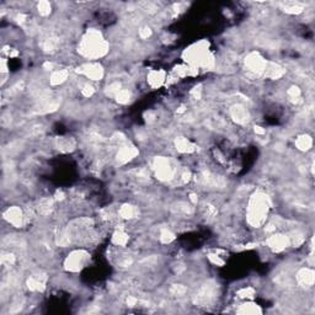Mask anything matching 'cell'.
Wrapping results in <instances>:
<instances>
[{"instance_id": "obj_13", "label": "cell", "mask_w": 315, "mask_h": 315, "mask_svg": "<svg viewBox=\"0 0 315 315\" xmlns=\"http://www.w3.org/2000/svg\"><path fill=\"white\" fill-rule=\"evenodd\" d=\"M166 81V74L164 70H150L147 74V83L152 89H159Z\"/></svg>"}, {"instance_id": "obj_10", "label": "cell", "mask_w": 315, "mask_h": 315, "mask_svg": "<svg viewBox=\"0 0 315 315\" xmlns=\"http://www.w3.org/2000/svg\"><path fill=\"white\" fill-rule=\"evenodd\" d=\"M296 281L300 288H311L314 284V271L310 267H303L297 271Z\"/></svg>"}, {"instance_id": "obj_2", "label": "cell", "mask_w": 315, "mask_h": 315, "mask_svg": "<svg viewBox=\"0 0 315 315\" xmlns=\"http://www.w3.org/2000/svg\"><path fill=\"white\" fill-rule=\"evenodd\" d=\"M270 208V197L264 191L257 190L250 193L246 203V223L254 229L263 228L269 219Z\"/></svg>"}, {"instance_id": "obj_21", "label": "cell", "mask_w": 315, "mask_h": 315, "mask_svg": "<svg viewBox=\"0 0 315 315\" xmlns=\"http://www.w3.org/2000/svg\"><path fill=\"white\" fill-rule=\"evenodd\" d=\"M153 35V28L148 25H140L138 27V37L142 41H147L148 38L152 37Z\"/></svg>"}, {"instance_id": "obj_14", "label": "cell", "mask_w": 315, "mask_h": 315, "mask_svg": "<svg viewBox=\"0 0 315 315\" xmlns=\"http://www.w3.org/2000/svg\"><path fill=\"white\" fill-rule=\"evenodd\" d=\"M53 146L62 153H72L76 149V140L73 137H57Z\"/></svg>"}, {"instance_id": "obj_8", "label": "cell", "mask_w": 315, "mask_h": 315, "mask_svg": "<svg viewBox=\"0 0 315 315\" xmlns=\"http://www.w3.org/2000/svg\"><path fill=\"white\" fill-rule=\"evenodd\" d=\"M265 245L269 248L271 251L273 252H282L285 249L291 246L290 238L288 234H283V233H273V234L267 235L265 239Z\"/></svg>"}, {"instance_id": "obj_16", "label": "cell", "mask_w": 315, "mask_h": 315, "mask_svg": "<svg viewBox=\"0 0 315 315\" xmlns=\"http://www.w3.org/2000/svg\"><path fill=\"white\" fill-rule=\"evenodd\" d=\"M235 311L239 314H261L263 313V309L260 308V305L252 303L251 300H246V303L240 304L239 308Z\"/></svg>"}, {"instance_id": "obj_3", "label": "cell", "mask_w": 315, "mask_h": 315, "mask_svg": "<svg viewBox=\"0 0 315 315\" xmlns=\"http://www.w3.org/2000/svg\"><path fill=\"white\" fill-rule=\"evenodd\" d=\"M90 260V254L89 251H87L84 248L76 249L70 251L63 261V269L64 271L70 273H76L80 272L84 267H87V265L89 264Z\"/></svg>"}, {"instance_id": "obj_9", "label": "cell", "mask_w": 315, "mask_h": 315, "mask_svg": "<svg viewBox=\"0 0 315 315\" xmlns=\"http://www.w3.org/2000/svg\"><path fill=\"white\" fill-rule=\"evenodd\" d=\"M138 155H139V149L135 146L126 143L116 149V152H114V161L119 165H126V164L134 160Z\"/></svg>"}, {"instance_id": "obj_6", "label": "cell", "mask_w": 315, "mask_h": 315, "mask_svg": "<svg viewBox=\"0 0 315 315\" xmlns=\"http://www.w3.org/2000/svg\"><path fill=\"white\" fill-rule=\"evenodd\" d=\"M75 73L91 81H101L105 76L104 67L95 62H87V63L80 64L75 69Z\"/></svg>"}, {"instance_id": "obj_18", "label": "cell", "mask_w": 315, "mask_h": 315, "mask_svg": "<svg viewBox=\"0 0 315 315\" xmlns=\"http://www.w3.org/2000/svg\"><path fill=\"white\" fill-rule=\"evenodd\" d=\"M132 99H133V93H132V90L127 89V88H122L117 93V95L114 96V100L120 105H127L132 101Z\"/></svg>"}, {"instance_id": "obj_5", "label": "cell", "mask_w": 315, "mask_h": 315, "mask_svg": "<svg viewBox=\"0 0 315 315\" xmlns=\"http://www.w3.org/2000/svg\"><path fill=\"white\" fill-rule=\"evenodd\" d=\"M3 219H4V222H7L9 225L16 229H20L22 228V226L27 225V223H26L25 208L20 207V206H9L8 208H5L4 212H3Z\"/></svg>"}, {"instance_id": "obj_7", "label": "cell", "mask_w": 315, "mask_h": 315, "mask_svg": "<svg viewBox=\"0 0 315 315\" xmlns=\"http://www.w3.org/2000/svg\"><path fill=\"white\" fill-rule=\"evenodd\" d=\"M229 117L235 125L244 127V126L249 125L252 119V114L248 106L244 105L243 102H235L229 107Z\"/></svg>"}, {"instance_id": "obj_15", "label": "cell", "mask_w": 315, "mask_h": 315, "mask_svg": "<svg viewBox=\"0 0 315 315\" xmlns=\"http://www.w3.org/2000/svg\"><path fill=\"white\" fill-rule=\"evenodd\" d=\"M69 76V70L66 69V68H63V69H54L48 76V83L51 87H61V85L67 83Z\"/></svg>"}, {"instance_id": "obj_1", "label": "cell", "mask_w": 315, "mask_h": 315, "mask_svg": "<svg viewBox=\"0 0 315 315\" xmlns=\"http://www.w3.org/2000/svg\"><path fill=\"white\" fill-rule=\"evenodd\" d=\"M76 52L81 58L88 62L98 61L104 58L110 52V43L106 41L104 35L96 28H89L81 36L78 43Z\"/></svg>"}, {"instance_id": "obj_19", "label": "cell", "mask_w": 315, "mask_h": 315, "mask_svg": "<svg viewBox=\"0 0 315 315\" xmlns=\"http://www.w3.org/2000/svg\"><path fill=\"white\" fill-rule=\"evenodd\" d=\"M37 13L41 17H47L52 14V4L49 2H40L36 5Z\"/></svg>"}, {"instance_id": "obj_11", "label": "cell", "mask_w": 315, "mask_h": 315, "mask_svg": "<svg viewBox=\"0 0 315 315\" xmlns=\"http://www.w3.org/2000/svg\"><path fill=\"white\" fill-rule=\"evenodd\" d=\"M174 146H175L178 153H180L182 155H191L197 152L196 144L191 142L186 137H176V139L174 140Z\"/></svg>"}, {"instance_id": "obj_17", "label": "cell", "mask_w": 315, "mask_h": 315, "mask_svg": "<svg viewBox=\"0 0 315 315\" xmlns=\"http://www.w3.org/2000/svg\"><path fill=\"white\" fill-rule=\"evenodd\" d=\"M296 144L297 149L299 150V152H308V150L311 149V146H313V139H311V137L309 134H300L298 138L296 139Z\"/></svg>"}, {"instance_id": "obj_20", "label": "cell", "mask_w": 315, "mask_h": 315, "mask_svg": "<svg viewBox=\"0 0 315 315\" xmlns=\"http://www.w3.org/2000/svg\"><path fill=\"white\" fill-rule=\"evenodd\" d=\"M255 290L254 287H251V285H248V287H243L241 290H239L237 292L238 294V298L241 299H246V300H251L255 297Z\"/></svg>"}, {"instance_id": "obj_4", "label": "cell", "mask_w": 315, "mask_h": 315, "mask_svg": "<svg viewBox=\"0 0 315 315\" xmlns=\"http://www.w3.org/2000/svg\"><path fill=\"white\" fill-rule=\"evenodd\" d=\"M267 62L269 61L260 52L252 51L249 52L245 55V58H244V68H245L248 74L260 78V76H264V73L267 67Z\"/></svg>"}, {"instance_id": "obj_12", "label": "cell", "mask_w": 315, "mask_h": 315, "mask_svg": "<svg viewBox=\"0 0 315 315\" xmlns=\"http://www.w3.org/2000/svg\"><path fill=\"white\" fill-rule=\"evenodd\" d=\"M117 214H119L121 220H134L138 218L139 214V208L137 206L131 205V203H123L121 205V207L117 210Z\"/></svg>"}]
</instances>
